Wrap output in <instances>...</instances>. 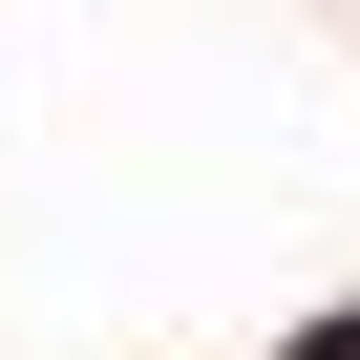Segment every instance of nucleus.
<instances>
[{
  "instance_id": "f257e3e1",
  "label": "nucleus",
  "mask_w": 360,
  "mask_h": 360,
  "mask_svg": "<svg viewBox=\"0 0 360 360\" xmlns=\"http://www.w3.org/2000/svg\"><path fill=\"white\" fill-rule=\"evenodd\" d=\"M318 360H360V318H339V339H318Z\"/></svg>"
}]
</instances>
